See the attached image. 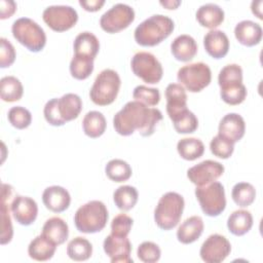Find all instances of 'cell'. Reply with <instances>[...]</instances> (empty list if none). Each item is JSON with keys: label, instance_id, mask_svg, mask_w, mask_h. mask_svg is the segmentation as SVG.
<instances>
[{"label": "cell", "instance_id": "16", "mask_svg": "<svg viewBox=\"0 0 263 263\" xmlns=\"http://www.w3.org/2000/svg\"><path fill=\"white\" fill-rule=\"evenodd\" d=\"M10 211L18 224L29 226L34 223L37 218L38 205L36 201L29 196L15 195L11 202Z\"/></svg>", "mask_w": 263, "mask_h": 263}, {"label": "cell", "instance_id": "4", "mask_svg": "<svg viewBox=\"0 0 263 263\" xmlns=\"http://www.w3.org/2000/svg\"><path fill=\"white\" fill-rule=\"evenodd\" d=\"M108 217V210L102 201L90 200L76 211L74 223L79 232L96 233L105 228Z\"/></svg>", "mask_w": 263, "mask_h": 263}, {"label": "cell", "instance_id": "36", "mask_svg": "<svg viewBox=\"0 0 263 263\" xmlns=\"http://www.w3.org/2000/svg\"><path fill=\"white\" fill-rule=\"evenodd\" d=\"M105 173L107 177L113 182H124L132 177L130 165L122 159H111L105 166Z\"/></svg>", "mask_w": 263, "mask_h": 263}, {"label": "cell", "instance_id": "5", "mask_svg": "<svg viewBox=\"0 0 263 263\" xmlns=\"http://www.w3.org/2000/svg\"><path fill=\"white\" fill-rule=\"evenodd\" d=\"M185 206L184 198L177 192L164 193L154 210V221L162 230L175 228L181 220Z\"/></svg>", "mask_w": 263, "mask_h": 263}, {"label": "cell", "instance_id": "33", "mask_svg": "<svg viewBox=\"0 0 263 263\" xmlns=\"http://www.w3.org/2000/svg\"><path fill=\"white\" fill-rule=\"evenodd\" d=\"M177 150L183 159L192 161L202 156L204 145L202 141L197 138H184L178 142Z\"/></svg>", "mask_w": 263, "mask_h": 263}, {"label": "cell", "instance_id": "11", "mask_svg": "<svg viewBox=\"0 0 263 263\" xmlns=\"http://www.w3.org/2000/svg\"><path fill=\"white\" fill-rule=\"evenodd\" d=\"M135 20V10L124 3H117L100 18L101 28L110 34L126 29Z\"/></svg>", "mask_w": 263, "mask_h": 263}, {"label": "cell", "instance_id": "23", "mask_svg": "<svg viewBox=\"0 0 263 263\" xmlns=\"http://www.w3.org/2000/svg\"><path fill=\"white\" fill-rule=\"evenodd\" d=\"M197 43L193 37L182 34L176 37L171 44V51L174 58L180 62H189L197 53Z\"/></svg>", "mask_w": 263, "mask_h": 263}, {"label": "cell", "instance_id": "21", "mask_svg": "<svg viewBox=\"0 0 263 263\" xmlns=\"http://www.w3.org/2000/svg\"><path fill=\"white\" fill-rule=\"evenodd\" d=\"M166 112L172 119L187 109V93L180 83H170L165 88Z\"/></svg>", "mask_w": 263, "mask_h": 263}, {"label": "cell", "instance_id": "42", "mask_svg": "<svg viewBox=\"0 0 263 263\" xmlns=\"http://www.w3.org/2000/svg\"><path fill=\"white\" fill-rule=\"evenodd\" d=\"M210 149L215 156L222 159H227L233 153L234 143L218 134L212 139L210 143Z\"/></svg>", "mask_w": 263, "mask_h": 263}, {"label": "cell", "instance_id": "32", "mask_svg": "<svg viewBox=\"0 0 263 263\" xmlns=\"http://www.w3.org/2000/svg\"><path fill=\"white\" fill-rule=\"evenodd\" d=\"M24 92L22 82L14 76H5L0 80V97L4 102L12 103L22 99Z\"/></svg>", "mask_w": 263, "mask_h": 263}, {"label": "cell", "instance_id": "34", "mask_svg": "<svg viewBox=\"0 0 263 263\" xmlns=\"http://www.w3.org/2000/svg\"><path fill=\"white\" fill-rule=\"evenodd\" d=\"M138 191L135 187L123 185L118 187L113 193V200L115 205L121 211L132 210L138 201Z\"/></svg>", "mask_w": 263, "mask_h": 263}, {"label": "cell", "instance_id": "25", "mask_svg": "<svg viewBox=\"0 0 263 263\" xmlns=\"http://www.w3.org/2000/svg\"><path fill=\"white\" fill-rule=\"evenodd\" d=\"M41 234L54 245L60 246L67 240L69 236V227L62 218L51 217L45 221Z\"/></svg>", "mask_w": 263, "mask_h": 263}, {"label": "cell", "instance_id": "26", "mask_svg": "<svg viewBox=\"0 0 263 263\" xmlns=\"http://www.w3.org/2000/svg\"><path fill=\"white\" fill-rule=\"evenodd\" d=\"M196 20L200 26L215 30L224 21V10L215 3H206L197 9Z\"/></svg>", "mask_w": 263, "mask_h": 263}, {"label": "cell", "instance_id": "13", "mask_svg": "<svg viewBox=\"0 0 263 263\" xmlns=\"http://www.w3.org/2000/svg\"><path fill=\"white\" fill-rule=\"evenodd\" d=\"M231 252L229 240L221 234L210 235L201 245L199 255L205 263H220L224 261Z\"/></svg>", "mask_w": 263, "mask_h": 263}, {"label": "cell", "instance_id": "28", "mask_svg": "<svg viewBox=\"0 0 263 263\" xmlns=\"http://www.w3.org/2000/svg\"><path fill=\"white\" fill-rule=\"evenodd\" d=\"M57 245L47 239L44 235L36 236L28 247L30 258L36 261H47L51 259L55 253Z\"/></svg>", "mask_w": 263, "mask_h": 263}, {"label": "cell", "instance_id": "49", "mask_svg": "<svg viewBox=\"0 0 263 263\" xmlns=\"http://www.w3.org/2000/svg\"><path fill=\"white\" fill-rule=\"evenodd\" d=\"M262 0H258V1H253L252 4H251V9H252V12L260 20H262V9H261V6H262Z\"/></svg>", "mask_w": 263, "mask_h": 263}, {"label": "cell", "instance_id": "1", "mask_svg": "<svg viewBox=\"0 0 263 263\" xmlns=\"http://www.w3.org/2000/svg\"><path fill=\"white\" fill-rule=\"evenodd\" d=\"M161 119L162 113L159 109L130 101L114 115L113 126L121 136H130L138 130L141 136L149 137L153 135L155 126Z\"/></svg>", "mask_w": 263, "mask_h": 263}, {"label": "cell", "instance_id": "24", "mask_svg": "<svg viewBox=\"0 0 263 263\" xmlns=\"http://www.w3.org/2000/svg\"><path fill=\"white\" fill-rule=\"evenodd\" d=\"M203 221L199 216L187 218L177 230V238L184 245H189L197 240L203 231Z\"/></svg>", "mask_w": 263, "mask_h": 263}, {"label": "cell", "instance_id": "48", "mask_svg": "<svg viewBox=\"0 0 263 263\" xmlns=\"http://www.w3.org/2000/svg\"><path fill=\"white\" fill-rule=\"evenodd\" d=\"M79 4L86 10V11H98L102 8V6L105 4L104 0H90V1H79Z\"/></svg>", "mask_w": 263, "mask_h": 263}, {"label": "cell", "instance_id": "44", "mask_svg": "<svg viewBox=\"0 0 263 263\" xmlns=\"http://www.w3.org/2000/svg\"><path fill=\"white\" fill-rule=\"evenodd\" d=\"M133 219L126 214L115 216L111 222V233L118 236H127L133 226Z\"/></svg>", "mask_w": 263, "mask_h": 263}, {"label": "cell", "instance_id": "12", "mask_svg": "<svg viewBox=\"0 0 263 263\" xmlns=\"http://www.w3.org/2000/svg\"><path fill=\"white\" fill-rule=\"evenodd\" d=\"M44 23L55 32H65L78 21L77 11L69 5H51L43 10Z\"/></svg>", "mask_w": 263, "mask_h": 263}, {"label": "cell", "instance_id": "3", "mask_svg": "<svg viewBox=\"0 0 263 263\" xmlns=\"http://www.w3.org/2000/svg\"><path fill=\"white\" fill-rule=\"evenodd\" d=\"M221 99L228 105L241 104L247 97V88L242 83V69L237 64H229L221 69L218 76Z\"/></svg>", "mask_w": 263, "mask_h": 263}, {"label": "cell", "instance_id": "14", "mask_svg": "<svg viewBox=\"0 0 263 263\" xmlns=\"http://www.w3.org/2000/svg\"><path fill=\"white\" fill-rule=\"evenodd\" d=\"M224 173V166L215 160H203L187 171V177L196 186L208 185L219 179Z\"/></svg>", "mask_w": 263, "mask_h": 263}, {"label": "cell", "instance_id": "17", "mask_svg": "<svg viewBox=\"0 0 263 263\" xmlns=\"http://www.w3.org/2000/svg\"><path fill=\"white\" fill-rule=\"evenodd\" d=\"M13 188L8 184H2L1 190V245L10 242L13 235V228L9 215L11 202L14 197Z\"/></svg>", "mask_w": 263, "mask_h": 263}, {"label": "cell", "instance_id": "40", "mask_svg": "<svg viewBox=\"0 0 263 263\" xmlns=\"http://www.w3.org/2000/svg\"><path fill=\"white\" fill-rule=\"evenodd\" d=\"M133 98L146 106H156L160 101V92L154 87L138 85L133 91Z\"/></svg>", "mask_w": 263, "mask_h": 263}, {"label": "cell", "instance_id": "22", "mask_svg": "<svg viewBox=\"0 0 263 263\" xmlns=\"http://www.w3.org/2000/svg\"><path fill=\"white\" fill-rule=\"evenodd\" d=\"M234 35L240 44L249 47L255 46L259 44L262 39V28L253 21L245 20L236 24Z\"/></svg>", "mask_w": 263, "mask_h": 263}, {"label": "cell", "instance_id": "18", "mask_svg": "<svg viewBox=\"0 0 263 263\" xmlns=\"http://www.w3.org/2000/svg\"><path fill=\"white\" fill-rule=\"evenodd\" d=\"M246 123L243 118L237 113L226 114L219 123L218 134L232 143H236L245 136Z\"/></svg>", "mask_w": 263, "mask_h": 263}, {"label": "cell", "instance_id": "9", "mask_svg": "<svg viewBox=\"0 0 263 263\" xmlns=\"http://www.w3.org/2000/svg\"><path fill=\"white\" fill-rule=\"evenodd\" d=\"M177 79L187 90L199 92L210 84L212 72L206 64L202 62L193 63L180 68L177 73Z\"/></svg>", "mask_w": 263, "mask_h": 263}, {"label": "cell", "instance_id": "43", "mask_svg": "<svg viewBox=\"0 0 263 263\" xmlns=\"http://www.w3.org/2000/svg\"><path fill=\"white\" fill-rule=\"evenodd\" d=\"M138 258L145 263H154L160 259L161 251L159 247L152 241L142 242L137 250Z\"/></svg>", "mask_w": 263, "mask_h": 263}, {"label": "cell", "instance_id": "41", "mask_svg": "<svg viewBox=\"0 0 263 263\" xmlns=\"http://www.w3.org/2000/svg\"><path fill=\"white\" fill-rule=\"evenodd\" d=\"M7 118L10 124L17 129L27 128L32 122L31 112L22 106L10 108L7 114Z\"/></svg>", "mask_w": 263, "mask_h": 263}, {"label": "cell", "instance_id": "46", "mask_svg": "<svg viewBox=\"0 0 263 263\" xmlns=\"http://www.w3.org/2000/svg\"><path fill=\"white\" fill-rule=\"evenodd\" d=\"M1 49H0V67L7 68L10 67L15 60V50L13 45L6 38L0 39Z\"/></svg>", "mask_w": 263, "mask_h": 263}, {"label": "cell", "instance_id": "15", "mask_svg": "<svg viewBox=\"0 0 263 263\" xmlns=\"http://www.w3.org/2000/svg\"><path fill=\"white\" fill-rule=\"evenodd\" d=\"M106 255L112 263H133L130 257L132 243L127 236L109 234L103 243Z\"/></svg>", "mask_w": 263, "mask_h": 263}, {"label": "cell", "instance_id": "27", "mask_svg": "<svg viewBox=\"0 0 263 263\" xmlns=\"http://www.w3.org/2000/svg\"><path fill=\"white\" fill-rule=\"evenodd\" d=\"M73 48L75 54L95 60L100 49V42L96 35L85 31L76 36L73 43Z\"/></svg>", "mask_w": 263, "mask_h": 263}, {"label": "cell", "instance_id": "10", "mask_svg": "<svg viewBox=\"0 0 263 263\" xmlns=\"http://www.w3.org/2000/svg\"><path fill=\"white\" fill-rule=\"evenodd\" d=\"M130 67L134 74L148 84H156L162 78V66L151 52H137L132 59Z\"/></svg>", "mask_w": 263, "mask_h": 263}, {"label": "cell", "instance_id": "31", "mask_svg": "<svg viewBox=\"0 0 263 263\" xmlns=\"http://www.w3.org/2000/svg\"><path fill=\"white\" fill-rule=\"evenodd\" d=\"M107 122L103 113L99 111L87 112L82 120V128L84 134L89 138H99L106 130Z\"/></svg>", "mask_w": 263, "mask_h": 263}, {"label": "cell", "instance_id": "37", "mask_svg": "<svg viewBox=\"0 0 263 263\" xmlns=\"http://www.w3.org/2000/svg\"><path fill=\"white\" fill-rule=\"evenodd\" d=\"M231 196L238 206L247 208L254 202L256 198V189L250 183L239 182L233 186Z\"/></svg>", "mask_w": 263, "mask_h": 263}, {"label": "cell", "instance_id": "47", "mask_svg": "<svg viewBox=\"0 0 263 263\" xmlns=\"http://www.w3.org/2000/svg\"><path fill=\"white\" fill-rule=\"evenodd\" d=\"M16 10V3L10 0H2L0 2V18L5 20L10 17Z\"/></svg>", "mask_w": 263, "mask_h": 263}, {"label": "cell", "instance_id": "6", "mask_svg": "<svg viewBox=\"0 0 263 263\" xmlns=\"http://www.w3.org/2000/svg\"><path fill=\"white\" fill-rule=\"evenodd\" d=\"M13 37L27 49L33 52L42 50L46 44L44 30L29 17H20L11 26Z\"/></svg>", "mask_w": 263, "mask_h": 263}, {"label": "cell", "instance_id": "19", "mask_svg": "<svg viewBox=\"0 0 263 263\" xmlns=\"http://www.w3.org/2000/svg\"><path fill=\"white\" fill-rule=\"evenodd\" d=\"M42 201L49 211L53 213H62L69 208L71 196L68 190L64 187L53 185L44 189L42 193Z\"/></svg>", "mask_w": 263, "mask_h": 263}, {"label": "cell", "instance_id": "39", "mask_svg": "<svg viewBox=\"0 0 263 263\" xmlns=\"http://www.w3.org/2000/svg\"><path fill=\"white\" fill-rule=\"evenodd\" d=\"M93 71V59L74 54L70 62V73L78 80H84Z\"/></svg>", "mask_w": 263, "mask_h": 263}, {"label": "cell", "instance_id": "20", "mask_svg": "<svg viewBox=\"0 0 263 263\" xmlns=\"http://www.w3.org/2000/svg\"><path fill=\"white\" fill-rule=\"evenodd\" d=\"M205 51L214 59L224 58L229 50V39L221 30H211L203 37Z\"/></svg>", "mask_w": 263, "mask_h": 263}, {"label": "cell", "instance_id": "7", "mask_svg": "<svg viewBox=\"0 0 263 263\" xmlns=\"http://www.w3.org/2000/svg\"><path fill=\"white\" fill-rule=\"evenodd\" d=\"M121 80L118 73L112 69L100 72L89 90L90 100L99 106L112 104L117 98Z\"/></svg>", "mask_w": 263, "mask_h": 263}, {"label": "cell", "instance_id": "30", "mask_svg": "<svg viewBox=\"0 0 263 263\" xmlns=\"http://www.w3.org/2000/svg\"><path fill=\"white\" fill-rule=\"evenodd\" d=\"M253 226V216L249 211H234L227 220V228L235 236H241L248 233Z\"/></svg>", "mask_w": 263, "mask_h": 263}, {"label": "cell", "instance_id": "35", "mask_svg": "<svg viewBox=\"0 0 263 263\" xmlns=\"http://www.w3.org/2000/svg\"><path fill=\"white\" fill-rule=\"evenodd\" d=\"M92 254V246L85 238L77 236L69 241L67 246V255L74 261H85Z\"/></svg>", "mask_w": 263, "mask_h": 263}, {"label": "cell", "instance_id": "45", "mask_svg": "<svg viewBox=\"0 0 263 263\" xmlns=\"http://www.w3.org/2000/svg\"><path fill=\"white\" fill-rule=\"evenodd\" d=\"M43 114L45 117V120L53 126H62L66 123V121L62 118L59 107H58V99L53 98L49 100L43 109Z\"/></svg>", "mask_w": 263, "mask_h": 263}, {"label": "cell", "instance_id": "50", "mask_svg": "<svg viewBox=\"0 0 263 263\" xmlns=\"http://www.w3.org/2000/svg\"><path fill=\"white\" fill-rule=\"evenodd\" d=\"M160 4L167 9H176L181 4V1H160Z\"/></svg>", "mask_w": 263, "mask_h": 263}, {"label": "cell", "instance_id": "29", "mask_svg": "<svg viewBox=\"0 0 263 263\" xmlns=\"http://www.w3.org/2000/svg\"><path fill=\"white\" fill-rule=\"evenodd\" d=\"M58 107L62 118L68 122L76 119L82 110V101L76 93H66L58 99Z\"/></svg>", "mask_w": 263, "mask_h": 263}, {"label": "cell", "instance_id": "38", "mask_svg": "<svg viewBox=\"0 0 263 263\" xmlns=\"http://www.w3.org/2000/svg\"><path fill=\"white\" fill-rule=\"evenodd\" d=\"M174 127L179 134H192L197 129L198 119L193 112L186 109L172 119Z\"/></svg>", "mask_w": 263, "mask_h": 263}, {"label": "cell", "instance_id": "8", "mask_svg": "<svg viewBox=\"0 0 263 263\" xmlns=\"http://www.w3.org/2000/svg\"><path fill=\"white\" fill-rule=\"evenodd\" d=\"M195 196L202 212L209 217H217L226 208L224 186L220 182H212L204 186H196Z\"/></svg>", "mask_w": 263, "mask_h": 263}, {"label": "cell", "instance_id": "2", "mask_svg": "<svg viewBox=\"0 0 263 263\" xmlns=\"http://www.w3.org/2000/svg\"><path fill=\"white\" fill-rule=\"evenodd\" d=\"M174 21L163 14H154L143 21L135 30V40L141 46H155L174 31Z\"/></svg>", "mask_w": 263, "mask_h": 263}]
</instances>
